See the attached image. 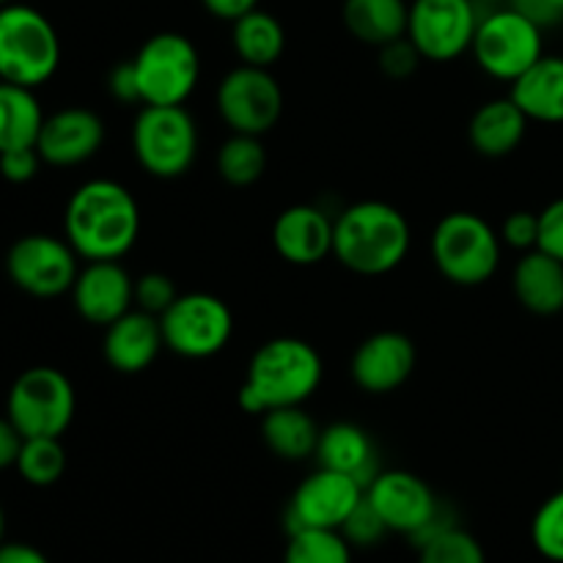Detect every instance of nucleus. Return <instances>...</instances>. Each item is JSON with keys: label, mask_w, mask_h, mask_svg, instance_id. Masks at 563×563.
Instances as JSON below:
<instances>
[{"label": "nucleus", "mask_w": 563, "mask_h": 563, "mask_svg": "<svg viewBox=\"0 0 563 563\" xmlns=\"http://www.w3.org/2000/svg\"><path fill=\"white\" fill-rule=\"evenodd\" d=\"M141 234V209L121 181L88 179L69 196L64 236L86 262H121Z\"/></svg>", "instance_id": "1"}, {"label": "nucleus", "mask_w": 563, "mask_h": 563, "mask_svg": "<svg viewBox=\"0 0 563 563\" xmlns=\"http://www.w3.org/2000/svg\"><path fill=\"white\" fill-rule=\"evenodd\" d=\"M322 374V357L308 341L280 335L253 352L236 399L251 416H264L275 407H300L317 394Z\"/></svg>", "instance_id": "2"}, {"label": "nucleus", "mask_w": 563, "mask_h": 563, "mask_svg": "<svg viewBox=\"0 0 563 563\" xmlns=\"http://www.w3.org/2000/svg\"><path fill=\"white\" fill-rule=\"evenodd\" d=\"M410 223L385 201H357L335 214L333 256L355 275H388L410 253Z\"/></svg>", "instance_id": "3"}, {"label": "nucleus", "mask_w": 563, "mask_h": 563, "mask_svg": "<svg viewBox=\"0 0 563 563\" xmlns=\"http://www.w3.org/2000/svg\"><path fill=\"white\" fill-rule=\"evenodd\" d=\"M58 66L60 38L53 22L33 5H0V80L38 88Z\"/></svg>", "instance_id": "4"}, {"label": "nucleus", "mask_w": 563, "mask_h": 563, "mask_svg": "<svg viewBox=\"0 0 563 563\" xmlns=\"http://www.w3.org/2000/svg\"><path fill=\"white\" fill-rule=\"evenodd\" d=\"M504 240L482 214L451 212L432 231V262L454 286H482L498 273Z\"/></svg>", "instance_id": "5"}, {"label": "nucleus", "mask_w": 563, "mask_h": 563, "mask_svg": "<svg viewBox=\"0 0 563 563\" xmlns=\"http://www.w3.org/2000/svg\"><path fill=\"white\" fill-rule=\"evenodd\" d=\"M132 152L154 179H179L198 157V124L185 104H143L132 124Z\"/></svg>", "instance_id": "6"}, {"label": "nucleus", "mask_w": 563, "mask_h": 563, "mask_svg": "<svg viewBox=\"0 0 563 563\" xmlns=\"http://www.w3.org/2000/svg\"><path fill=\"white\" fill-rule=\"evenodd\" d=\"M75 388L53 366L25 368L5 399V418L22 438H60L75 418Z\"/></svg>", "instance_id": "7"}, {"label": "nucleus", "mask_w": 563, "mask_h": 563, "mask_svg": "<svg viewBox=\"0 0 563 563\" xmlns=\"http://www.w3.org/2000/svg\"><path fill=\"white\" fill-rule=\"evenodd\" d=\"M471 53L484 75L500 82H515L544 55L542 27L511 5H498L478 22Z\"/></svg>", "instance_id": "8"}, {"label": "nucleus", "mask_w": 563, "mask_h": 563, "mask_svg": "<svg viewBox=\"0 0 563 563\" xmlns=\"http://www.w3.org/2000/svg\"><path fill=\"white\" fill-rule=\"evenodd\" d=\"M143 104H185L201 77L196 44L174 31L154 33L132 58Z\"/></svg>", "instance_id": "9"}, {"label": "nucleus", "mask_w": 563, "mask_h": 563, "mask_svg": "<svg viewBox=\"0 0 563 563\" xmlns=\"http://www.w3.org/2000/svg\"><path fill=\"white\" fill-rule=\"evenodd\" d=\"M163 339L170 352L187 361H207L220 355L234 333L231 308L207 291L179 295L174 306L159 317Z\"/></svg>", "instance_id": "10"}, {"label": "nucleus", "mask_w": 563, "mask_h": 563, "mask_svg": "<svg viewBox=\"0 0 563 563\" xmlns=\"http://www.w3.org/2000/svg\"><path fill=\"white\" fill-rule=\"evenodd\" d=\"M214 102L231 132L262 137L284 113V88L269 69L240 64L220 80Z\"/></svg>", "instance_id": "11"}, {"label": "nucleus", "mask_w": 563, "mask_h": 563, "mask_svg": "<svg viewBox=\"0 0 563 563\" xmlns=\"http://www.w3.org/2000/svg\"><path fill=\"white\" fill-rule=\"evenodd\" d=\"M77 258L80 256L66 242V236L60 240L53 234H25L5 253V273L11 284L25 295L53 300L75 286L77 273H80Z\"/></svg>", "instance_id": "12"}, {"label": "nucleus", "mask_w": 563, "mask_h": 563, "mask_svg": "<svg viewBox=\"0 0 563 563\" xmlns=\"http://www.w3.org/2000/svg\"><path fill=\"white\" fill-rule=\"evenodd\" d=\"M478 22L482 14L473 0H412L407 38L423 60L449 64L473 47Z\"/></svg>", "instance_id": "13"}, {"label": "nucleus", "mask_w": 563, "mask_h": 563, "mask_svg": "<svg viewBox=\"0 0 563 563\" xmlns=\"http://www.w3.org/2000/svg\"><path fill=\"white\" fill-rule=\"evenodd\" d=\"M366 498V487L350 473L317 467L291 495L286 506V531L297 533L302 528H324L341 531L352 511Z\"/></svg>", "instance_id": "14"}, {"label": "nucleus", "mask_w": 563, "mask_h": 563, "mask_svg": "<svg viewBox=\"0 0 563 563\" xmlns=\"http://www.w3.org/2000/svg\"><path fill=\"white\" fill-rule=\"evenodd\" d=\"M366 500L383 517L390 533H401L407 539L416 537L443 504L432 487L410 471H379L366 487Z\"/></svg>", "instance_id": "15"}, {"label": "nucleus", "mask_w": 563, "mask_h": 563, "mask_svg": "<svg viewBox=\"0 0 563 563\" xmlns=\"http://www.w3.org/2000/svg\"><path fill=\"white\" fill-rule=\"evenodd\" d=\"M418 363V350L410 335L383 330L361 341L350 363L352 379L361 390L372 396H385L399 390L412 377Z\"/></svg>", "instance_id": "16"}, {"label": "nucleus", "mask_w": 563, "mask_h": 563, "mask_svg": "<svg viewBox=\"0 0 563 563\" xmlns=\"http://www.w3.org/2000/svg\"><path fill=\"white\" fill-rule=\"evenodd\" d=\"M69 295L88 324L108 328L135 306V278L121 262H86Z\"/></svg>", "instance_id": "17"}, {"label": "nucleus", "mask_w": 563, "mask_h": 563, "mask_svg": "<svg viewBox=\"0 0 563 563\" xmlns=\"http://www.w3.org/2000/svg\"><path fill=\"white\" fill-rule=\"evenodd\" d=\"M104 143V124L93 110L64 108L53 115H44L38 132L36 152L44 165L53 168H75L88 163Z\"/></svg>", "instance_id": "18"}, {"label": "nucleus", "mask_w": 563, "mask_h": 563, "mask_svg": "<svg viewBox=\"0 0 563 563\" xmlns=\"http://www.w3.org/2000/svg\"><path fill=\"white\" fill-rule=\"evenodd\" d=\"M335 218L313 203H295L273 223V245L284 262L313 267L333 253Z\"/></svg>", "instance_id": "19"}, {"label": "nucleus", "mask_w": 563, "mask_h": 563, "mask_svg": "<svg viewBox=\"0 0 563 563\" xmlns=\"http://www.w3.org/2000/svg\"><path fill=\"white\" fill-rule=\"evenodd\" d=\"M163 346L165 339L159 317L141 311V308H132V311H126L124 317L104 328V361L119 374L146 372L157 361Z\"/></svg>", "instance_id": "20"}, {"label": "nucleus", "mask_w": 563, "mask_h": 563, "mask_svg": "<svg viewBox=\"0 0 563 563\" xmlns=\"http://www.w3.org/2000/svg\"><path fill=\"white\" fill-rule=\"evenodd\" d=\"M313 456H317L319 467L350 473V476H355L363 487H368V484L379 476L374 440L368 438L366 429L357 427V423L339 421L324 427L322 432H319L317 454Z\"/></svg>", "instance_id": "21"}, {"label": "nucleus", "mask_w": 563, "mask_h": 563, "mask_svg": "<svg viewBox=\"0 0 563 563\" xmlns=\"http://www.w3.org/2000/svg\"><path fill=\"white\" fill-rule=\"evenodd\" d=\"M528 124L531 121L511 97L489 99L473 113L471 124H467V137L482 157L500 159L520 148V143L526 141Z\"/></svg>", "instance_id": "22"}, {"label": "nucleus", "mask_w": 563, "mask_h": 563, "mask_svg": "<svg viewBox=\"0 0 563 563\" xmlns=\"http://www.w3.org/2000/svg\"><path fill=\"white\" fill-rule=\"evenodd\" d=\"M511 289L517 302L537 317H553L563 311V262L550 253L533 251L522 253L511 275Z\"/></svg>", "instance_id": "23"}, {"label": "nucleus", "mask_w": 563, "mask_h": 563, "mask_svg": "<svg viewBox=\"0 0 563 563\" xmlns=\"http://www.w3.org/2000/svg\"><path fill=\"white\" fill-rule=\"evenodd\" d=\"M511 99L528 121L563 124V58L542 55L526 75L511 82Z\"/></svg>", "instance_id": "24"}, {"label": "nucleus", "mask_w": 563, "mask_h": 563, "mask_svg": "<svg viewBox=\"0 0 563 563\" xmlns=\"http://www.w3.org/2000/svg\"><path fill=\"white\" fill-rule=\"evenodd\" d=\"M344 25L357 42L385 47L396 38L407 36L410 3L405 0H344Z\"/></svg>", "instance_id": "25"}, {"label": "nucleus", "mask_w": 563, "mask_h": 563, "mask_svg": "<svg viewBox=\"0 0 563 563\" xmlns=\"http://www.w3.org/2000/svg\"><path fill=\"white\" fill-rule=\"evenodd\" d=\"M319 432L311 416L300 407H275L262 416V440L275 456L286 462H302L317 454Z\"/></svg>", "instance_id": "26"}, {"label": "nucleus", "mask_w": 563, "mask_h": 563, "mask_svg": "<svg viewBox=\"0 0 563 563\" xmlns=\"http://www.w3.org/2000/svg\"><path fill=\"white\" fill-rule=\"evenodd\" d=\"M231 44L242 64L269 69L280 60L286 49V31L278 16L269 11L253 9L245 16L231 22Z\"/></svg>", "instance_id": "27"}, {"label": "nucleus", "mask_w": 563, "mask_h": 563, "mask_svg": "<svg viewBox=\"0 0 563 563\" xmlns=\"http://www.w3.org/2000/svg\"><path fill=\"white\" fill-rule=\"evenodd\" d=\"M44 113L33 88L0 80V154L36 146Z\"/></svg>", "instance_id": "28"}, {"label": "nucleus", "mask_w": 563, "mask_h": 563, "mask_svg": "<svg viewBox=\"0 0 563 563\" xmlns=\"http://www.w3.org/2000/svg\"><path fill=\"white\" fill-rule=\"evenodd\" d=\"M267 170V148L262 137L231 132L218 152V174L231 187H251Z\"/></svg>", "instance_id": "29"}, {"label": "nucleus", "mask_w": 563, "mask_h": 563, "mask_svg": "<svg viewBox=\"0 0 563 563\" xmlns=\"http://www.w3.org/2000/svg\"><path fill=\"white\" fill-rule=\"evenodd\" d=\"M14 467L31 487H53L66 473V449L60 438H22Z\"/></svg>", "instance_id": "30"}, {"label": "nucleus", "mask_w": 563, "mask_h": 563, "mask_svg": "<svg viewBox=\"0 0 563 563\" xmlns=\"http://www.w3.org/2000/svg\"><path fill=\"white\" fill-rule=\"evenodd\" d=\"M284 563H352V544L341 531L302 528L289 533Z\"/></svg>", "instance_id": "31"}, {"label": "nucleus", "mask_w": 563, "mask_h": 563, "mask_svg": "<svg viewBox=\"0 0 563 563\" xmlns=\"http://www.w3.org/2000/svg\"><path fill=\"white\" fill-rule=\"evenodd\" d=\"M418 563H487V553L471 531L454 526L418 548Z\"/></svg>", "instance_id": "32"}, {"label": "nucleus", "mask_w": 563, "mask_h": 563, "mask_svg": "<svg viewBox=\"0 0 563 563\" xmlns=\"http://www.w3.org/2000/svg\"><path fill=\"white\" fill-rule=\"evenodd\" d=\"M531 542L544 561L563 563V489L550 495L531 522Z\"/></svg>", "instance_id": "33"}, {"label": "nucleus", "mask_w": 563, "mask_h": 563, "mask_svg": "<svg viewBox=\"0 0 563 563\" xmlns=\"http://www.w3.org/2000/svg\"><path fill=\"white\" fill-rule=\"evenodd\" d=\"M176 297H179V291H176V284L170 275L146 273L135 280V308L154 313V317H163L174 306Z\"/></svg>", "instance_id": "34"}, {"label": "nucleus", "mask_w": 563, "mask_h": 563, "mask_svg": "<svg viewBox=\"0 0 563 563\" xmlns=\"http://www.w3.org/2000/svg\"><path fill=\"white\" fill-rule=\"evenodd\" d=\"M341 533H344L346 542H350L352 548H374V544L383 542L390 531L383 522V517L374 511V506L363 498V504L357 506V509L352 511L350 520L344 522Z\"/></svg>", "instance_id": "35"}, {"label": "nucleus", "mask_w": 563, "mask_h": 563, "mask_svg": "<svg viewBox=\"0 0 563 563\" xmlns=\"http://www.w3.org/2000/svg\"><path fill=\"white\" fill-rule=\"evenodd\" d=\"M421 60V53H418L416 44L407 36L379 47V69H383L390 80H407V77L418 69Z\"/></svg>", "instance_id": "36"}, {"label": "nucleus", "mask_w": 563, "mask_h": 563, "mask_svg": "<svg viewBox=\"0 0 563 563\" xmlns=\"http://www.w3.org/2000/svg\"><path fill=\"white\" fill-rule=\"evenodd\" d=\"M500 240L515 251H533L539 245V214L537 212H511L500 225Z\"/></svg>", "instance_id": "37"}, {"label": "nucleus", "mask_w": 563, "mask_h": 563, "mask_svg": "<svg viewBox=\"0 0 563 563\" xmlns=\"http://www.w3.org/2000/svg\"><path fill=\"white\" fill-rule=\"evenodd\" d=\"M42 163L44 159L36 152V146L11 148V152L0 154V176L11 181V185H25V181L36 179Z\"/></svg>", "instance_id": "38"}, {"label": "nucleus", "mask_w": 563, "mask_h": 563, "mask_svg": "<svg viewBox=\"0 0 563 563\" xmlns=\"http://www.w3.org/2000/svg\"><path fill=\"white\" fill-rule=\"evenodd\" d=\"M539 251L550 253L553 258L563 262V198L539 212Z\"/></svg>", "instance_id": "39"}, {"label": "nucleus", "mask_w": 563, "mask_h": 563, "mask_svg": "<svg viewBox=\"0 0 563 563\" xmlns=\"http://www.w3.org/2000/svg\"><path fill=\"white\" fill-rule=\"evenodd\" d=\"M108 91L115 102L121 104H143L141 102V88H137V75L132 60H121L110 69L108 75Z\"/></svg>", "instance_id": "40"}, {"label": "nucleus", "mask_w": 563, "mask_h": 563, "mask_svg": "<svg viewBox=\"0 0 563 563\" xmlns=\"http://www.w3.org/2000/svg\"><path fill=\"white\" fill-rule=\"evenodd\" d=\"M506 5L520 11L522 16H528L531 22H537L539 27H555L563 22V0H509Z\"/></svg>", "instance_id": "41"}, {"label": "nucleus", "mask_w": 563, "mask_h": 563, "mask_svg": "<svg viewBox=\"0 0 563 563\" xmlns=\"http://www.w3.org/2000/svg\"><path fill=\"white\" fill-rule=\"evenodd\" d=\"M22 449V434L16 432L14 423L9 418H0V471L16 465V456Z\"/></svg>", "instance_id": "42"}, {"label": "nucleus", "mask_w": 563, "mask_h": 563, "mask_svg": "<svg viewBox=\"0 0 563 563\" xmlns=\"http://www.w3.org/2000/svg\"><path fill=\"white\" fill-rule=\"evenodd\" d=\"M201 3L209 14L225 22H234L245 16L247 11L258 9V0H201Z\"/></svg>", "instance_id": "43"}, {"label": "nucleus", "mask_w": 563, "mask_h": 563, "mask_svg": "<svg viewBox=\"0 0 563 563\" xmlns=\"http://www.w3.org/2000/svg\"><path fill=\"white\" fill-rule=\"evenodd\" d=\"M0 563H49V559L33 544L3 542L0 544Z\"/></svg>", "instance_id": "44"}, {"label": "nucleus", "mask_w": 563, "mask_h": 563, "mask_svg": "<svg viewBox=\"0 0 563 563\" xmlns=\"http://www.w3.org/2000/svg\"><path fill=\"white\" fill-rule=\"evenodd\" d=\"M473 3H476L478 9H498V5H506L509 0H473Z\"/></svg>", "instance_id": "45"}, {"label": "nucleus", "mask_w": 563, "mask_h": 563, "mask_svg": "<svg viewBox=\"0 0 563 563\" xmlns=\"http://www.w3.org/2000/svg\"><path fill=\"white\" fill-rule=\"evenodd\" d=\"M5 542V515H3V506H0V544Z\"/></svg>", "instance_id": "46"}, {"label": "nucleus", "mask_w": 563, "mask_h": 563, "mask_svg": "<svg viewBox=\"0 0 563 563\" xmlns=\"http://www.w3.org/2000/svg\"><path fill=\"white\" fill-rule=\"evenodd\" d=\"M5 3H11V0H0V5H5Z\"/></svg>", "instance_id": "47"}]
</instances>
